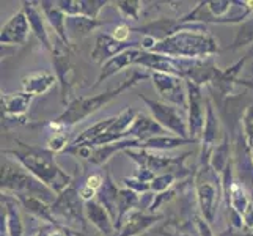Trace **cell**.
I'll return each instance as SVG.
<instances>
[{
  "label": "cell",
  "instance_id": "9c48e42d",
  "mask_svg": "<svg viewBox=\"0 0 253 236\" xmlns=\"http://www.w3.org/2000/svg\"><path fill=\"white\" fill-rule=\"evenodd\" d=\"M187 93H189V136L194 142H197L203 136L205 129V107H203V98L200 93L198 85L186 81Z\"/></svg>",
  "mask_w": 253,
  "mask_h": 236
},
{
  "label": "cell",
  "instance_id": "d6a6232c",
  "mask_svg": "<svg viewBox=\"0 0 253 236\" xmlns=\"http://www.w3.org/2000/svg\"><path fill=\"white\" fill-rule=\"evenodd\" d=\"M86 186L94 189V190H98L101 186H104V180L99 173H94V175H90L88 180H86Z\"/></svg>",
  "mask_w": 253,
  "mask_h": 236
},
{
  "label": "cell",
  "instance_id": "484cf974",
  "mask_svg": "<svg viewBox=\"0 0 253 236\" xmlns=\"http://www.w3.org/2000/svg\"><path fill=\"white\" fill-rule=\"evenodd\" d=\"M174 183V173L165 172L161 175H156L154 180L151 181V190L154 192H164L167 190L171 185Z\"/></svg>",
  "mask_w": 253,
  "mask_h": 236
},
{
  "label": "cell",
  "instance_id": "7402d4cb",
  "mask_svg": "<svg viewBox=\"0 0 253 236\" xmlns=\"http://www.w3.org/2000/svg\"><path fill=\"white\" fill-rule=\"evenodd\" d=\"M228 192H230V206L233 208V211L242 219L244 211H246L247 206L252 202L249 200V197L246 194V190H244L242 185H239L238 181L231 183L230 188H228Z\"/></svg>",
  "mask_w": 253,
  "mask_h": 236
},
{
  "label": "cell",
  "instance_id": "4316f807",
  "mask_svg": "<svg viewBox=\"0 0 253 236\" xmlns=\"http://www.w3.org/2000/svg\"><path fill=\"white\" fill-rule=\"evenodd\" d=\"M250 41H253V19H250L249 22H246L242 25L236 40H234V45L228 49H238V47L244 46L246 43H250Z\"/></svg>",
  "mask_w": 253,
  "mask_h": 236
},
{
  "label": "cell",
  "instance_id": "8992f818",
  "mask_svg": "<svg viewBox=\"0 0 253 236\" xmlns=\"http://www.w3.org/2000/svg\"><path fill=\"white\" fill-rule=\"evenodd\" d=\"M215 173L217 172H205V169H202L197 178V198L200 211L208 224L215 221L220 202V183Z\"/></svg>",
  "mask_w": 253,
  "mask_h": 236
},
{
  "label": "cell",
  "instance_id": "ffe728a7",
  "mask_svg": "<svg viewBox=\"0 0 253 236\" xmlns=\"http://www.w3.org/2000/svg\"><path fill=\"white\" fill-rule=\"evenodd\" d=\"M194 141L192 139H182V137H167V136H156L142 142V148L145 150H173V148L181 145H189Z\"/></svg>",
  "mask_w": 253,
  "mask_h": 236
},
{
  "label": "cell",
  "instance_id": "836d02e7",
  "mask_svg": "<svg viewBox=\"0 0 253 236\" xmlns=\"http://www.w3.org/2000/svg\"><path fill=\"white\" fill-rule=\"evenodd\" d=\"M242 224L247 227V229H253V205L250 203L247 209L242 214Z\"/></svg>",
  "mask_w": 253,
  "mask_h": 236
},
{
  "label": "cell",
  "instance_id": "cb8c5ba5",
  "mask_svg": "<svg viewBox=\"0 0 253 236\" xmlns=\"http://www.w3.org/2000/svg\"><path fill=\"white\" fill-rule=\"evenodd\" d=\"M230 143L228 139L225 137V141L220 146H217L215 150L212 151V157H211V164L214 172H223L225 167L230 165Z\"/></svg>",
  "mask_w": 253,
  "mask_h": 236
},
{
  "label": "cell",
  "instance_id": "7a4b0ae2",
  "mask_svg": "<svg viewBox=\"0 0 253 236\" xmlns=\"http://www.w3.org/2000/svg\"><path fill=\"white\" fill-rule=\"evenodd\" d=\"M5 154L14 156L35 178L46 185L55 194H62L71 186V177L58 167L54 154L49 150H38L21 143V150H5Z\"/></svg>",
  "mask_w": 253,
  "mask_h": 236
},
{
  "label": "cell",
  "instance_id": "e575fe53",
  "mask_svg": "<svg viewBox=\"0 0 253 236\" xmlns=\"http://www.w3.org/2000/svg\"><path fill=\"white\" fill-rule=\"evenodd\" d=\"M197 227H198L200 236H214V235H212V232L209 230V227H208V222H206V221L197 219Z\"/></svg>",
  "mask_w": 253,
  "mask_h": 236
},
{
  "label": "cell",
  "instance_id": "4fadbf2b",
  "mask_svg": "<svg viewBox=\"0 0 253 236\" xmlns=\"http://www.w3.org/2000/svg\"><path fill=\"white\" fill-rule=\"evenodd\" d=\"M126 47V43H120L112 35H99L96 41V47L91 52V58L98 63L109 62L110 58L121 54Z\"/></svg>",
  "mask_w": 253,
  "mask_h": 236
},
{
  "label": "cell",
  "instance_id": "4dcf8cb0",
  "mask_svg": "<svg viewBox=\"0 0 253 236\" xmlns=\"http://www.w3.org/2000/svg\"><path fill=\"white\" fill-rule=\"evenodd\" d=\"M129 33H130L129 25H126V24H120V25H117V27H115V30H113L112 37L115 38L117 41H120V43H126L127 38H129Z\"/></svg>",
  "mask_w": 253,
  "mask_h": 236
},
{
  "label": "cell",
  "instance_id": "5bb4252c",
  "mask_svg": "<svg viewBox=\"0 0 253 236\" xmlns=\"http://www.w3.org/2000/svg\"><path fill=\"white\" fill-rule=\"evenodd\" d=\"M55 76L49 71H38L22 77V90L32 96H38L49 92L55 84Z\"/></svg>",
  "mask_w": 253,
  "mask_h": 236
},
{
  "label": "cell",
  "instance_id": "8fae6325",
  "mask_svg": "<svg viewBox=\"0 0 253 236\" xmlns=\"http://www.w3.org/2000/svg\"><path fill=\"white\" fill-rule=\"evenodd\" d=\"M29 30H30L29 17L22 10L17 14H14L11 19L5 24V27L2 29V35H0V43H2V45H10V46L22 45L29 37Z\"/></svg>",
  "mask_w": 253,
  "mask_h": 236
},
{
  "label": "cell",
  "instance_id": "277c9868",
  "mask_svg": "<svg viewBox=\"0 0 253 236\" xmlns=\"http://www.w3.org/2000/svg\"><path fill=\"white\" fill-rule=\"evenodd\" d=\"M150 74L146 73H140V71H134L132 77L129 81L123 82L121 85H118L117 89L107 90L101 94L96 96H88V98H79L74 99L73 102H69V106L66 107V110L57 118V121L65 128H71L79 121L85 120L86 117L93 115L94 112H98L101 107H104L106 104H109L112 99H115L120 93H123L125 90L130 89V87L137 85L138 82H142V79H148Z\"/></svg>",
  "mask_w": 253,
  "mask_h": 236
},
{
  "label": "cell",
  "instance_id": "603a6c76",
  "mask_svg": "<svg viewBox=\"0 0 253 236\" xmlns=\"http://www.w3.org/2000/svg\"><path fill=\"white\" fill-rule=\"evenodd\" d=\"M99 22L96 19H90L85 16H68L66 17V29L69 32H77L81 35H85L91 32L94 27H98Z\"/></svg>",
  "mask_w": 253,
  "mask_h": 236
},
{
  "label": "cell",
  "instance_id": "7c38bea8",
  "mask_svg": "<svg viewBox=\"0 0 253 236\" xmlns=\"http://www.w3.org/2000/svg\"><path fill=\"white\" fill-rule=\"evenodd\" d=\"M143 55V50L142 49H135V47H130V49H126L123 50L121 54L115 55L113 58H110L109 62H106L102 65V69H101V74L98 77V82L96 85H99L102 81H106L110 76H113L115 73L121 71V69H125L130 65H137V62L140 60V57Z\"/></svg>",
  "mask_w": 253,
  "mask_h": 236
},
{
  "label": "cell",
  "instance_id": "d590c367",
  "mask_svg": "<svg viewBox=\"0 0 253 236\" xmlns=\"http://www.w3.org/2000/svg\"><path fill=\"white\" fill-rule=\"evenodd\" d=\"M249 151H250V157L253 162V141H249Z\"/></svg>",
  "mask_w": 253,
  "mask_h": 236
},
{
  "label": "cell",
  "instance_id": "5b68a950",
  "mask_svg": "<svg viewBox=\"0 0 253 236\" xmlns=\"http://www.w3.org/2000/svg\"><path fill=\"white\" fill-rule=\"evenodd\" d=\"M10 189L17 195H30L42 198V202H55V192L49 189L46 185L24 172H14L2 165V190Z\"/></svg>",
  "mask_w": 253,
  "mask_h": 236
},
{
  "label": "cell",
  "instance_id": "e0dca14e",
  "mask_svg": "<svg viewBox=\"0 0 253 236\" xmlns=\"http://www.w3.org/2000/svg\"><path fill=\"white\" fill-rule=\"evenodd\" d=\"M37 3L35 2H24V8L22 10L25 11V14H27L29 17V22H30V30L37 35V38L41 41V45L44 46L47 50H52L54 52V49H52L50 46V40H49V35L44 29V24H42L41 21V14H40V10L38 6H35Z\"/></svg>",
  "mask_w": 253,
  "mask_h": 236
},
{
  "label": "cell",
  "instance_id": "30bf717a",
  "mask_svg": "<svg viewBox=\"0 0 253 236\" xmlns=\"http://www.w3.org/2000/svg\"><path fill=\"white\" fill-rule=\"evenodd\" d=\"M79 198L81 197L76 194L74 188L69 186L65 192L60 194V197L52 205V213H54V216L57 214L58 217H62L63 222L68 221L69 225H73V222H76L82 229L84 221H82V209H81Z\"/></svg>",
  "mask_w": 253,
  "mask_h": 236
},
{
  "label": "cell",
  "instance_id": "ac0fdd59",
  "mask_svg": "<svg viewBox=\"0 0 253 236\" xmlns=\"http://www.w3.org/2000/svg\"><path fill=\"white\" fill-rule=\"evenodd\" d=\"M161 216H154V214H142V213H135L130 214L126 224L121 227V230L118 232L117 236H137L138 233L145 232L146 229H150L156 221L159 219Z\"/></svg>",
  "mask_w": 253,
  "mask_h": 236
},
{
  "label": "cell",
  "instance_id": "9a60e30c",
  "mask_svg": "<svg viewBox=\"0 0 253 236\" xmlns=\"http://www.w3.org/2000/svg\"><path fill=\"white\" fill-rule=\"evenodd\" d=\"M85 211H86V216H88L90 222L96 227L98 230H101L104 235H113L117 230L115 224L112 222L110 216H109V211L106 208H102L101 203L98 202H88L85 205Z\"/></svg>",
  "mask_w": 253,
  "mask_h": 236
},
{
  "label": "cell",
  "instance_id": "ba28073f",
  "mask_svg": "<svg viewBox=\"0 0 253 236\" xmlns=\"http://www.w3.org/2000/svg\"><path fill=\"white\" fill-rule=\"evenodd\" d=\"M151 79L156 90L161 94V98L164 101H167V104H171V106L176 107L187 106L189 93H187V87L184 89L182 77L174 74H165V73H153Z\"/></svg>",
  "mask_w": 253,
  "mask_h": 236
},
{
  "label": "cell",
  "instance_id": "2e32d148",
  "mask_svg": "<svg viewBox=\"0 0 253 236\" xmlns=\"http://www.w3.org/2000/svg\"><path fill=\"white\" fill-rule=\"evenodd\" d=\"M33 96L29 93H13V94H2V110L5 115L10 117H21L29 110V106Z\"/></svg>",
  "mask_w": 253,
  "mask_h": 236
},
{
  "label": "cell",
  "instance_id": "52a82bcc",
  "mask_svg": "<svg viewBox=\"0 0 253 236\" xmlns=\"http://www.w3.org/2000/svg\"><path fill=\"white\" fill-rule=\"evenodd\" d=\"M140 99L146 104L148 109L151 110L153 118L165 129L170 133L176 134L182 139H190L189 137V121L186 120V115L179 110V107L171 106L167 102L161 101H153L148 99L146 96L140 94Z\"/></svg>",
  "mask_w": 253,
  "mask_h": 236
},
{
  "label": "cell",
  "instance_id": "f1b7e54d",
  "mask_svg": "<svg viewBox=\"0 0 253 236\" xmlns=\"http://www.w3.org/2000/svg\"><path fill=\"white\" fill-rule=\"evenodd\" d=\"M66 145H68V137H66V134L62 131V133H55L54 136L49 139L47 150L50 153H58V151L66 150Z\"/></svg>",
  "mask_w": 253,
  "mask_h": 236
},
{
  "label": "cell",
  "instance_id": "d4e9b609",
  "mask_svg": "<svg viewBox=\"0 0 253 236\" xmlns=\"http://www.w3.org/2000/svg\"><path fill=\"white\" fill-rule=\"evenodd\" d=\"M142 2H117V8L118 11L123 14L126 19H130V21H138V11H140V6Z\"/></svg>",
  "mask_w": 253,
  "mask_h": 236
},
{
  "label": "cell",
  "instance_id": "d6986e66",
  "mask_svg": "<svg viewBox=\"0 0 253 236\" xmlns=\"http://www.w3.org/2000/svg\"><path fill=\"white\" fill-rule=\"evenodd\" d=\"M57 3L54 2H41L40 3V8L42 11H44L46 17L49 19L50 25L55 29L57 35L62 41H65L68 45V35H66V14L60 10L58 6H55Z\"/></svg>",
  "mask_w": 253,
  "mask_h": 236
},
{
  "label": "cell",
  "instance_id": "f546056e",
  "mask_svg": "<svg viewBox=\"0 0 253 236\" xmlns=\"http://www.w3.org/2000/svg\"><path fill=\"white\" fill-rule=\"evenodd\" d=\"M244 129H246L247 141H253V106L249 107L244 115Z\"/></svg>",
  "mask_w": 253,
  "mask_h": 236
},
{
  "label": "cell",
  "instance_id": "83f0119b",
  "mask_svg": "<svg viewBox=\"0 0 253 236\" xmlns=\"http://www.w3.org/2000/svg\"><path fill=\"white\" fill-rule=\"evenodd\" d=\"M35 236H77V235L71 233L68 229H65V227L47 224V225H42L40 229V232Z\"/></svg>",
  "mask_w": 253,
  "mask_h": 236
},
{
  "label": "cell",
  "instance_id": "6da1fadb",
  "mask_svg": "<svg viewBox=\"0 0 253 236\" xmlns=\"http://www.w3.org/2000/svg\"><path fill=\"white\" fill-rule=\"evenodd\" d=\"M151 52L176 60H200L217 54L219 45L214 37L206 33L203 25L197 24L190 29L176 30L170 37L158 41Z\"/></svg>",
  "mask_w": 253,
  "mask_h": 236
},
{
  "label": "cell",
  "instance_id": "3957f363",
  "mask_svg": "<svg viewBox=\"0 0 253 236\" xmlns=\"http://www.w3.org/2000/svg\"><path fill=\"white\" fill-rule=\"evenodd\" d=\"M138 113L134 109H125L117 117H110L99 121L88 129H85L84 133L76 137V141L71 143V150L76 148H99L120 142L121 139L129 136V131L135 123Z\"/></svg>",
  "mask_w": 253,
  "mask_h": 236
},
{
  "label": "cell",
  "instance_id": "1f68e13d",
  "mask_svg": "<svg viewBox=\"0 0 253 236\" xmlns=\"http://www.w3.org/2000/svg\"><path fill=\"white\" fill-rule=\"evenodd\" d=\"M79 197H81V200H84V202H86V203H88V202H93L94 197H96V190L85 185V186L81 188V190H79Z\"/></svg>",
  "mask_w": 253,
  "mask_h": 236
},
{
  "label": "cell",
  "instance_id": "44dd1931",
  "mask_svg": "<svg viewBox=\"0 0 253 236\" xmlns=\"http://www.w3.org/2000/svg\"><path fill=\"white\" fill-rule=\"evenodd\" d=\"M217 133H219V120H217L214 109L211 104L206 106V121H205V129H203V148L209 151V148L214 146L217 141Z\"/></svg>",
  "mask_w": 253,
  "mask_h": 236
}]
</instances>
